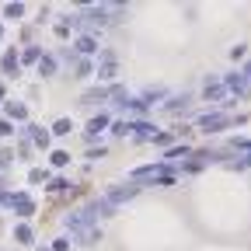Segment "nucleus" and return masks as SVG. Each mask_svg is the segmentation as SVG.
Instances as JSON below:
<instances>
[{"label": "nucleus", "instance_id": "obj_16", "mask_svg": "<svg viewBox=\"0 0 251 251\" xmlns=\"http://www.w3.org/2000/svg\"><path fill=\"white\" fill-rule=\"evenodd\" d=\"M140 98L153 108V101H161V105H164V98H171V91H168V87H147V91L140 94Z\"/></svg>", "mask_w": 251, "mask_h": 251}, {"label": "nucleus", "instance_id": "obj_30", "mask_svg": "<svg viewBox=\"0 0 251 251\" xmlns=\"http://www.w3.org/2000/svg\"><path fill=\"white\" fill-rule=\"evenodd\" d=\"M46 178H49V171H46V168H31V171H28V181H31V185H42Z\"/></svg>", "mask_w": 251, "mask_h": 251}, {"label": "nucleus", "instance_id": "obj_12", "mask_svg": "<svg viewBox=\"0 0 251 251\" xmlns=\"http://www.w3.org/2000/svg\"><path fill=\"white\" fill-rule=\"evenodd\" d=\"M25 140H31L35 147H49V140H52V133L49 129H42V126H25Z\"/></svg>", "mask_w": 251, "mask_h": 251}, {"label": "nucleus", "instance_id": "obj_40", "mask_svg": "<svg viewBox=\"0 0 251 251\" xmlns=\"http://www.w3.org/2000/svg\"><path fill=\"white\" fill-rule=\"evenodd\" d=\"M0 98H4V84H0Z\"/></svg>", "mask_w": 251, "mask_h": 251}, {"label": "nucleus", "instance_id": "obj_22", "mask_svg": "<svg viewBox=\"0 0 251 251\" xmlns=\"http://www.w3.org/2000/svg\"><path fill=\"white\" fill-rule=\"evenodd\" d=\"M49 133H52V136H70V133H74V119H56Z\"/></svg>", "mask_w": 251, "mask_h": 251}, {"label": "nucleus", "instance_id": "obj_20", "mask_svg": "<svg viewBox=\"0 0 251 251\" xmlns=\"http://www.w3.org/2000/svg\"><path fill=\"white\" fill-rule=\"evenodd\" d=\"M126 112H133L136 119H143V115L150 112V105H147V101L140 98V94H136V98H129V101H126Z\"/></svg>", "mask_w": 251, "mask_h": 251}, {"label": "nucleus", "instance_id": "obj_37", "mask_svg": "<svg viewBox=\"0 0 251 251\" xmlns=\"http://www.w3.org/2000/svg\"><path fill=\"white\" fill-rule=\"evenodd\" d=\"M14 133V126H11V119H0V136H11Z\"/></svg>", "mask_w": 251, "mask_h": 251}, {"label": "nucleus", "instance_id": "obj_39", "mask_svg": "<svg viewBox=\"0 0 251 251\" xmlns=\"http://www.w3.org/2000/svg\"><path fill=\"white\" fill-rule=\"evenodd\" d=\"M241 74H244V80L251 84V59H248V63H244V67H241Z\"/></svg>", "mask_w": 251, "mask_h": 251}, {"label": "nucleus", "instance_id": "obj_17", "mask_svg": "<svg viewBox=\"0 0 251 251\" xmlns=\"http://www.w3.org/2000/svg\"><path fill=\"white\" fill-rule=\"evenodd\" d=\"M87 209H91L94 216H115V206H112L105 196H101V199H91V202H87Z\"/></svg>", "mask_w": 251, "mask_h": 251}, {"label": "nucleus", "instance_id": "obj_41", "mask_svg": "<svg viewBox=\"0 0 251 251\" xmlns=\"http://www.w3.org/2000/svg\"><path fill=\"white\" fill-rule=\"evenodd\" d=\"M35 251H49V248H35Z\"/></svg>", "mask_w": 251, "mask_h": 251}, {"label": "nucleus", "instance_id": "obj_11", "mask_svg": "<svg viewBox=\"0 0 251 251\" xmlns=\"http://www.w3.org/2000/svg\"><path fill=\"white\" fill-rule=\"evenodd\" d=\"M74 46H77V56H84V59L94 56V52H101V49H98V35H91V31H87V35H77Z\"/></svg>", "mask_w": 251, "mask_h": 251}, {"label": "nucleus", "instance_id": "obj_27", "mask_svg": "<svg viewBox=\"0 0 251 251\" xmlns=\"http://www.w3.org/2000/svg\"><path fill=\"white\" fill-rule=\"evenodd\" d=\"M227 168H230V171H248V168H251V153H241L237 161H227Z\"/></svg>", "mask_w": 251, "mask_h": 251}, {"label": "nucleus", "instance_id": "obj_13", "mask_svg": "<svg viewBox=\"0 0 251 251\" xmlns=\"http://www.w3.org/2000/svg\"><path fill=\"white\" fill-rule=\"evenodd\" d=\"M0 70H4L7 77H18V70H21V56H18L14 49H7L4 56H0Z\"/></svg>", "mask_w": 251, "mask_h": 251}, {"label": "nucleus", "instance_id": "obj_6", "mask_svg": "<svg viewBox=\"0 0 251 251\" xmlns=\"http://www.w3.org/2000/svg\"><path fill=\"white\" fill-rule=\"evenodd\" d=\"M202 98H206V101H216V105H220V112H224V105L230 101V94H227L224 80H206V87H202Z\"/></svg>", "mask_w": 251, "mask_h": 251}, {"label": "nucleus", "instance_id": "obj_38", "mask_svg": "<svg viewBox=\"0 0 251 251\" xmlns=\"http://www.w3.org/2000/svg\"><path fill=\"white\" fill-rule=\"evenodd\" d=\"M11 199H14V192H7V188H0V206H11Z\"/></svg>", "mask_w": 251, "mask_h": 251}, {"label": "nucleus", "instance_id": "obj_33", "mask_svg": "<svg viewBox=\"0 0 251 251\" xmlns=\"http://www.w3.org/2000/svg\"><path fill=\"white\" fill-rule=\"evenodd\" d=\"M105 153H108V147H105V143H98V147H91V150H87V161H101Z\"/></svg>", "mask_w": 251, "mask_h": 251}, {"label": "nucleus", "instance_id": "obj_15", "mask_svg": "<svg viewBox=\"0 0 251 251\" xmlns=\"http://www.w3.org/2000/svg\"><path fill=\"white\" fill-rule=\"evenodd\" d=\"M35 70H39V77H52V74L59 70V59H56L52 52H42V59H39Z\"/></svg>", "mask_w": 251, "mask_h": 251}, {"label": "nucleus", "instance_id": "obj_34", "mask_svg": "<svg viewBox=\"0 0 251 251\" xmlns=\"http://www.w3.org/2000/svg\"><path fill=\"white\" fill-rule=\"evenodd\" d=\"M14 164V150H0V168H11Z\"/></svg>", "mask_w": 251, "mask_h": 251}, {"label": "nucleus", "instance_id": "obj_36", "mask_svg": "<svg viewBox=\"0 0 251 251\" xmlns=\"http://www.w3.org/2000/svg\"><path fill=\"white\" fill-rule=\"evenodd\" d=\"M52 251H70V241H67V237H56V241H52Z\"/></svg>", "mask_w": 251, "mask_h": 251}, {"label": "nucleus", "instance_id": "obj_2", "mask_svg": "<svg viewBox=\"0 0 251 251\" xmlns=\"http://www.w3.org/2000/svg\"><path fill=\"white\" fill-rule=\"evenodd\" d=\"M63 227H67L70 234H77V237H80V234H87L91 227H98V216H94V213L84 206V209H74V213L63 216Z\"/></svg>", "mask_w": 251, "mask_h": 251}, {"label": "nucleus", "instance_id": "obj_42", "mask_svg": "<svg viewBox=\"0 0 251 251\" xmlns=\"http://www.w3.org/2000/svg\"><path fill=\"white\" fill-rule=\"evenodd\" d=\"M0 35H4V25H0Z\"/></svg>", "mask_w": 251, "mask_h": 251}, {"label": "nucleus", "instance_id": "obj_3", "mask_svg": "<svg viewBox=\"0 0 251 251\" xmlns=\"http://www.w3.org/2000/svg\"><path fill=\"white\" fill-rule=\"evenodd\" d=\"M105 129H112V115H108V112H98V115H91V119H87V129H84V140L94 147V140H98Z\"/></svg>", "mask_w": 251, "mask_h": 251}, {"label": "nucleus", "instance_id": "obj_18", "mask_svg": "<svg viewBox=\"0 0 251 251\" xmlns=\"http://www.w3.org/2000/svg\"><path fill=\"white\" fill-rule=\"evenodd\" d=\"M4 112H7V119H14V122H25V119H28V108H25L21 101H7Z\"/></svg>", "mask_w": 251, "mask_h": 251}, {"label": "nucleus", "instance_id": "obj_35", "mask_svg": "<svg viewBox=\"0 0 251 251\" xmlns=\"http://www.w3.org/2000/svg\"><path fill=\"white\" fill-rule=\"evenodd\" d=\"M244 56H248V46H244V42L230 49V59H234V63H237V59H244Z\"/></svg>", "mask_w": 251, "mask_h": 251}, {"label": "nucleus", "instance_id": "obj_14", "mask_svg": "<svg viewBox=\"0 0 251 251\" xmlns=\"http://www.w3.org/2000/svg\"><path fill=\"white\" fill-rule=\"evenodd\" d=\"M185 157H192V147H188V143H175L171 150H164V161H168V164H175V168L185 161Z\"/></svg>", "mask_w": 251, "mask_h": 251}, {"label": "nucleus", "instance_id": "obj_23", "mask_svg": "<svg viewBox=\"0 0 251 251\" xmlns=\"http://www.w3.org/2000/svg\"><path fill=\"white\" fill-rule=\"evenodd\" d=\"M14 241H18V244H31V241H35V230H31L28 224H18V227H14Z\"/></svg>", "mask_w": 251, "mask_h": 251}, {"label": "nucleus", "instance_id": "obj_31", "mask_svg": "<svg viewBox=\"0 0 251 251\" xmlns=\"http://www.w3.org/2000/svg\"><path fill=\"white\" fill-rule=\"evenodd\" d=\"M21 14H25V4H7L4 7V18H11V21H18Z\"/></svg>", "mask_w": 251, "mask_h": 251}, {"label": "nucleus", "instance_id": "obj_26", "mask_svg": "<svg viewBox=\"0 0 251 251\" xmlns=\"http://www.w3.org/2000/svg\"><path fill=\"white\" fill-rule=\"evenodd\" d=\"M39 59H42V49H39V46H28V49L21 52V63H35V67H39Z\"/></svg>", "mask_w": 251, "mask_h": 251}, {"label": "nucleus", "instance_id": "obj_9", "mask_svg": "<svg viewBox=\"0 0 251 251\" xmlns=\"http://www.w3.org/2000/svg\"><path fill=\"white\" fill-rule=\"evenodd\" d=\"M11 209L18 213V216H31V213H35V199H31L28 192H14V199H11Z\"/></svg>", "mask_w": 251, "mask_h": 251}, {"label": "nucleus", "instance_id": "obj_28", "mask_svg": "<svg viewBox=\"0 0 251 251\" xmlns=\"http://www.w3.org/2000/svg\"><path fill=\"white\" fill-rule=\"evenodd\" d=\"M49 157H52V168H67L70 164V150H52Z\"/></svg>", "mask_w": 251, "mask_h": 251}, {"label": "nucleus", "instance_id": "obj_29", "mask_svg": "<svg viewBox=\"0 0 251 251\" xmlns=\"http://www.w3.org/2000/svg\"><path fill=\"white\" fill-rule=\"evenodd\" d=\"M49 192H52V196L70 192V178H52V181H49Z\"/></svg>", "mask_w": 251, "mask_h": 251}, {"label": "nucleus", "instance_id": "obj_25", "mask_svg": "<svg viewBox=\"0 0 251 251\" xmlns=\"http://www.w3.org/2000/svg\"><path fill=\"white\" fill-rule=\"evenodd\" d=\"M80 244H84V248H94V244H101V227H91L87 234H80Z\"/></svg>", "mask_w": 251, "mask_h": 251}, {"label": "nucleus", "instance_id": "obj_8", "mask_svg": "<svg viewBox=\"0 0 251 251\" xmlns=\"http://www.w3.org/2000/svg\"><path fill=\"white\" fill-rule=\"evenodd\" d=\"M188 105H192V91H181V94H171V98H168L161 108H164L168 115H181Z\"/></svg>", "mask_w": 251, "mask_h": 251}, {"label": "nucleus", "instance_id": "obj_10", "mask_svg": "<svg viewBox=\"0 0 251 251\" xmlns=\"http://www.w3.org/2000/svg\"><path fill=\"white\" fill-rule=\"evenodd\" d=\"M112 98V87H87L84 91V98H80V105H101V101H108Z\"/></svg>", "mask_w": 251, "mask_h": 251}, {"label": "nucleus", "instance_id": "obj_4", "mask_svg": "<svg viewBox=\"0 0 251 251\" xmlns=\"http://www.w3.org/2000/svg\"><path fill=\"white\" fill-rule=\"evenodd\" d=\"M140 188H143V185H133V181H129V185H112L108 192H105V199H108L112 206H122V202L136 199V196H140Z\"/></svg>", "mask_w": 251, "mask_h": 251}, {"label": "nucleus", "instance_id": "obj_21", "mask_svg": "<svg viewBox=\"0 0 251 251\" xmlns=\"http://www.w3.org/2000/svg\"><path fill=\"white\" fill-rule=\"evenodd\" d=\"M178 143V136H175V129H161V133H157L153 136V147H164V150H171Z\"/></svg>", "mask_w": 251, "mask_h": 251}, {"label": "nucleus", "instance_id": "obj_19", "mask_svg": "<svg viewBox=\"0 0 251 251\" xmlns=\"http://www.w3.org/2000/svg\"><path fill=\"white\" fill-rule=\"evenodd\" d=\"M112 136H129L133 133V119H112Z\"/></svg>", "mask_w": 251, "mask_h": 251}, {"label": "nucleus", "instance_id": "obj_24", "mask_svg": "<svg viewBox=\"0 0 251 251\" xmlns=\"http://www.w3.org/2000/svg\"><path fill=\"white\" fill-rule=\"evenodd\" d=\"M74 70H77V74H74L77 80H87V77H94V63H91V59H77Z\"/></svg>", "mask_w": 251, "mask_h": 251}, {"label": "nucleus", "instance_id": "obj_32", "mask_svg": "<svg viewBox=\"0 0 251 251\" xmlns=\"http://www.w3.org/2000/svg\"><path fill=\"white\" fill-rule=\"evenodd\" d=\"M230 150H241V153H251V140H244V136H234V140H230Z\"/></svg>", "mask_w": 251, "mask_h": 251}, {"label": "nucleus", "instance_id": "obj_7", "mask_svg": "<svg viewBox=\"0 0 251 251\" xmlns=\"http://www.w3.org/2000/svg\"><path fill=\"white\" fill-rule=\"evenodd\" d=\"M133 143H153V136H157V126L150 122V119H133Z\"/></svg>", "mask_w": 251, "mask_h": 251}, {"label": "nucleus", "instance_id": "obj_1", "mask_svg": "<svg viewBox=\"0 0 251 251\" xmlns=\"http://www.w3.org/2000/svg\"><path fill=\"white\" fill-rule=\"evenodd\" d=\"M230 126H234V115H230V112H220V108H209V112H202V115L196 119V129L206 133V136H216V133L230 129Z\"/></svg>", "mask_w": 251, "mask_h": 251}, {"label": "nucleus", "instance_id": "obj_5", "mask_svg": "<svg viewBox=\"0 0 251 251\" xmlns=\"http://www.w3.org/2000/svg\"><path fill=\"white\" fill-rule=\"evenodd\" d=\"M224 87H227V94H237V98H248V94H251V84L244 80V74H241V70L224 74Z\"/></svg>", "mask_w": 251, "mask_h": 251}]
</instances>
